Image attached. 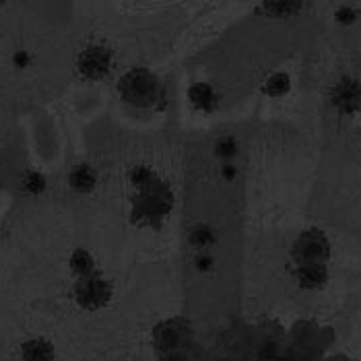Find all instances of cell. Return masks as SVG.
<instances>
[{"label":"cell","instance_id":"cell-4","mask_svg":"<svg viewBox=\"0 0 361 361\" xmlns=\"http://www.w3.org/2000/svg\"><path fill=\"white\" fill-rule=\"evenodd\" d=\"M291 258L295 267H316V264H326L331 258V244L324 231L312 227L306 229L293 244Z\"/></svg>","mask_w":361,"mask_h":361},{"label":"cell","instance_id":"cell-5","mask_svg":"<svg viewBox=\"0 0 361 361\" xmlns=\"http://www.w3.org/2000/svg\"><path fill=\"white\" fill-rule=\"evenodd\" d=\"M73 295H75V302L83 310H89V312L102 310L110 304L111 283L99 271H95L93 275L77 279L73 287Z\"/></svg>","mask_w":361,"mask_h":361},{"label":"cell","instance_id":"cell-12","mask_svg":"<svg viewBox=\"0 0 361 361\" xmlns=\"http://www.w3.org/2000/svg\"><path fill=\"white\" fill-rule=\"evenodd\" d=\"M71 271L77 275V279L87 277V275H93L97 269H95V260H93V256L89 254L83 248H79V250L73 252V256H71Z\"/></svg>","mask_w":361,"mask_h":361},{"label":"cell","instance_id":"cell-14","mask_svg":"<svg viewBox=\"0 0 361 361\" xmlns=\"http://www.w3.org/2000/svg\"><path fill=\"white\" fill-rule=\"evenodd\" d=\"M262 8L271 17H291V15L300 13L302 2H264Z\"/></svg>","mask_w":361,"mask_h":361},{"label":"cell","instance_id":"cell-7","mask_svg":"<svg viewBox=\"0 0 361 361\" xmlns=\"http://www.w3.org/2000/svg\"><path fill=\"white\" fill-rule=\"evenodd\" d=\"M331 102L338 111L343 114H355L361 110V83L351 79V77H343L338 83L334 85L331 91Z\"/></svg>","mask_w":361,"mask_h":361},{"label":"cell","instance_id":"cell-22","mask_svg":"<svg viewBox=\"0 0 361 361\" xmlns=\"http://www.w3.org/2000/svg\"><path fill=\"white\" fill-rule=\"evenodd\" d=\"M0 6H2V2H0Z\"/></svg>","mask_w":361,"mask_h":361},{"label":"cell","instance_id":"cell-11","mask_svg":"<svg viewBox=\"0 0 361 361\" xmlns=\"http://www.w3.org/2000/svg\"><path fill=\"white\" fill-rule=\"evenodd\" d=\"M295 277L300 287L304 289H320L326 285L329 271L326 264H316V267H295Z\"/></svg>","mask_w":361,"mask_h":361},{"label":"cell","instance_id":"cell-1","mask_svg":"<svg viewBox=\"0 0 361 361\" xmlns=\"http://www.w3.org/2000/svg\"><path fill=\"white\" fill-rule=\"evenodd\" d=\"M130 182L137 188L130 196V221L139 227L159 229L176 204L169 184L147 166L133 167Z\"/></svg>","mask_w":361,"mask_h":361},{"label":"cell","instance_id":"cell-8","mask_svg":"<svg viewBox=\"0 0 361 361\" xmlns=\"http://www.w3.org/2000/svg\"><path fill=\"white\" fill-rule=\"evenodd\" d=\"M56 349L48 338H29L21 345V360L23 361H54Z\"/></svg>","mask_w":361,"mask_h":361},{"label":"cell","instance_id":"cell-10","mask_svg":"<svg viewBox=\"0 0 361 361\" xmlns=\"http://www.w3.org/2000/svg\"><path fill=\"white\" fill-rule=\"evenodd\" d=\"M68 184L73 190L87 195L97 186V171L87 164H79V166L73 167V171L68 176Z\"/></svg>","mask_w":361,"mask_h":361},{"label":"cell","instance_id":"cell-6","mask_svg":"<svg viewBox=\"0 0 361 361\" xmlns=\"http://www.w3.org/2000/svg\"><path fill=\"white\" fill-rule=\"evenodd\" d=\"M111 64H114V54L110 48L95 44L85 48L83 52L77 58V68L81 73V77L89 81H102L111 73Z\"/></svg>","mask_w":361,"mask_h":361},{"label":"cell","instance_id":"cell-15","mask_svg":"<svg viewBox=\"0 0 361 361\" xmlns=\"http://www.w3.org/2000/svg\"><path fill=\"white\" fill-rule=\"evenodd\" d=\"M190 244L195 248H207V246L215 244V231L207 225H196L190 231Z\"/></svg>","mask_w":361,"mask_h":361},{"label":"cell","instance_id":"cell-20","mask_svg":"<svg viewBox=\"0 0 361 361\" xmlns=\"http://www.w3.org/2000/svg\"><path fill=\"white\" fill-rule=\"evenodd\" d=\"M196 267H198L200 271H209V269H211V258H198V260H196Z\"/></svg>","mask_w":361,"mask_h":361},{"label":"cell","instance_id":"cell-17","mask_svg":"<svg viewBox=\"0 0 361 361\" xmlns=\"http://www.w3.org/2000/svg\"><path fill=\"white\" fill-rule=\"evenodd\" d=\"M235 153H238V145H235V140L233 139H225L217 145V155L223 157L225 161H227V159H231Z\"/></svg>","mask_w":361,"mask_h":361},{"label":"cell","instance_id":"cell-2","mask_svg":"<svg viewBox=\"0 0 361 361\" xmlns=\"http://www.w3.org/2000/svg\"><path fill=\"white\" fill-rule=\"evenodd\" d=\"M120 97L135 108H159L164 85L149 68H133L118 81Z\"/></svg>","mask_w":361,"mask_h":361},{"label":"cell","instance_id":"cell-21","mask_svg":"<svg viewBox=\"0 0 361 361\" xmlns=\"http://www.w3.org/2000/svg\"><path fill=\"white\" fill-rule=\"evenodd\" d=\"M159 361H190L188 355H176V357H161Z\"/></svg>","mask_w":361,"mask_h":361},{"label":"cell","instance_id":"cell-9","mask_svg":"<svg viewBox=\"0 0 361 361\" xmlns=\"http://www.w3.org/2000/svg\"><path fill=\"white\" fill-rule=\"evenodd\" d=\"M190 104L200 111H215L219 106V95L207 83H196L188 89Z\"/></svg>","mask_w":361,"mask_h":361},{"label":"cell","instance_id":"cell-18","mask_svg":"<svg viewBox=\"0 0 361 361\" xmlns=\"http://www.w3.org/2000/svg\"><path fill=\"white\" fill-rule=\"evenodd\" d=\"M355 17H357V13L353 8H338L336 11V21L341 25H351L355 21Z\"/></svg>","mask_w":361,"mask_h":361},{"label":"cell","instance_id":"cell-3","mask_svg":"<svg viewBox=\"0 0 361 361\" xmlns=\"http://www.w3.org/2000/svg\"><path fill=\"white\" fill-rule=\"evenodd\" d=\"M192 341H195V331L186 318L164 320L153 331V345H155L159 360L161 357H176V355H188Z\"/></svg>","mask_w":361,"mask_h":361},{"label":"cell","instance_id":"cell-16","mask_svg":"<svg viewBox=\"0 0 361 361\" xmlns=\"http://www.w3.org/2000/svg\"><path fill=\"white\" fill-rule=\"evenodd\" d=\"M23 188L29 195H42L46 190V178L39 171H27L23 176Z\"/></svg>","mask_w":361,"mask_h":361},{"label":"cell","instance_id":"cell-13","mask_svg":"<svg viewBox=\"0 0 361 361\" xmlns=\"http://www.w3.org/2000/svg\"><path fill=\"white\" fill-rule=\"evenodd\" d=\"M289 89H291V81H289V77L285 73H275L273 77H269V81L262 87V91L267 95H271V97H281Z\"/></svg>","mask_w":361,"mask_h":361},{"label":"cell","instance_id":"cell-19","mask_svg":"<svg viewBox=\"0 0 361 361\" xmlns=\"http://www.w3.org/2000/svg\"><path fill=\"white\" fill-rule=\"evenodd\" d=\"M13 60H15V66H19V68H25V66H27V64H29V60H31V58H29L27 52H17Z\"/></svg>","mask_w":361,"mask_h":361}]
</instances>
